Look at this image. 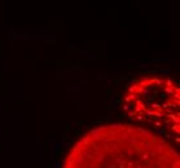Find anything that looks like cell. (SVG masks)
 <instances>
[{
  "mask_svg": "<svg viewBox=\"0 0 180 168\" xmlns=\"http://www.w3.org/2000/svg\"><path fill=\"white\" fill-rule=\"evenodd\" d=\"M62 168H180V157L154 131L109 123L86 132L71 146Z\"/></svg>",
  "mask_w": 180,
  "mask_h": 168,
  "instance_id": "6da1fadb",
  "label": "cell"
},
{
  "mask_svg": "<svg viewBox=\"0 0 180 168\" xmlns=\"http://www.w3.org/2000/svg\"><path fill=\"white\" fill-rule=\"evenodd\" d=\"M179 105L177 83L161 75H148L132 81L122 101V109L128 119L171 140L179 138Z\"/></svg>",
  "mask_w": 180,
  "mask_h": 168,
  "instance_id": "7a4b0ae2",
  "label": "cell"
}]
</instances>
